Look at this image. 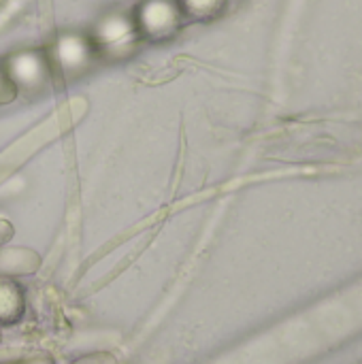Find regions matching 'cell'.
<instances>
[{
	"instance_id": "cell-1",
	"label": "cell",
	"mask_w": 362,
	"mask_h": 364,
	"mask_svg": "<svg viewBox=\"0 0 362 364\" xmlns=\"http://www.w3.org/2000/svg\"><path fill=\"white\" fill-rule=\"evenodd\" d=\"M23 290L11 279H0V326H11L23 316Z\"/></svg>"
},
{
	"instance_id": "cell-2",
	"label": "cell",
	"mask_w": 362,
	"mask_h": 364,
	"mask_svg": "<svg viewBox=\"0 0 362 364\" xmlns=\"http://www.w3.org/2000/svg\"><path fill=\"white\" fill-rule=\"evenodd\" d=\"M173 21H175V15H173L171 6H169V4H162V2L149 4V6L145 9V13H143V23L149 26L151 30H156V28L162 30V28L171 26Z\"/></svg>"
}]
</instances>
